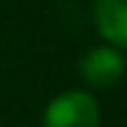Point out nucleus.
Wrapping results in <instances>:
<instances>
[{
  "label": "nucleus",
  "mask_w": 127,
  "mask_h": 127,
  "mask_svg": "<svg viewBox=\"0 0 127 127\" xmlns=\"http://www.w3.org/2000/svg\"><path fill=\"white\" fill-rule=\"evenodd\" d=\"M42 127H98V103L85 90H69L48 103Z\"/></svg>",
  "instance_id": "1"
},
{
  "label": "nucleus",
  "mask_w": 127,
  "mask_h": 127,
  "mask_svg": "<svg viewBox=\"0 0 127 127\" xmlns=\"http://www.w3.org/2000/svg\"><path fill=\"white\" fill-rule=\"evenodd\" d=\"M79 71L82 79L93 87H111L117 85L122 74H125V58L114 45H103V48H93L90 53L82 56L79 61Z\"/></svg>",
  "instance_id": "2"
},
{
  "label": "nucleus",
  "mask_w": 127,
  "mask_h": 127,
  "mask_svg": "<svg viewBox=\"0 0 127 127\" xmlns=\"http://www.w3.org/2000/svg\"><path fill=\"white\" fill-rule=\"evenodd\" d=\"M95 27L114 48H127V0H95Z\"/></svg>",
  "instance_id": "3"
}]
</instances>
